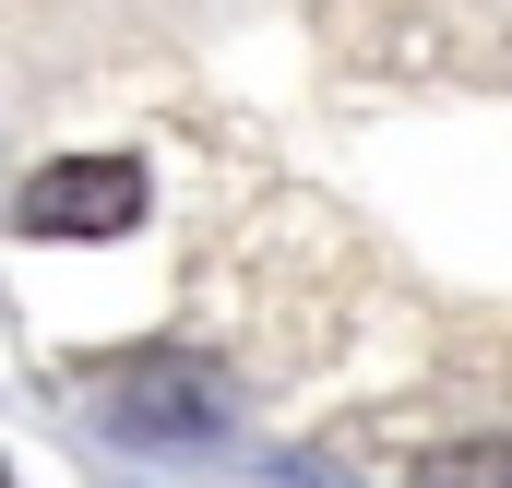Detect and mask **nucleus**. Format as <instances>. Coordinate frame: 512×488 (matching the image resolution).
<instances>
[{
	"label": "nucleus",
	"instance_id": "obj_1",
	"mask_svg": "<svg viewBox=\"0 0 512 488\" xmlns=\"http://www.w3.org/2000/svg\"><path fill=\"white\" fill-rule=\"evenodd\" d=\"M131 215H143V167H131V155H60V167H36L24 203H12L24 239H120Z\"/></svg>",
	"mask_w": 512,
	"mask_h": 488
},
{
	"label": "nucleus",
	"instance_id": "obj_2",
	"mask_svg": "<svg viewBox=\"0 0 512 488\" xmlns=\"http://www.w3.org/2000/svg\"><path fill=\"white\" fill-rule=\"evenodd\" d=\"M108 429H131V441H215L227 429V381L203 358H131L120 393H108Z\"/></svg>",
	"mask_w": 512,
	"mask_h": 488
},
{
	"label": "nucleus",
	"instance_id": "obj_3",
	"mask_svg": "<svg viewBox=\"0 0 512 488\" xmlns=\"http://www.w3.org/2000/svg\"><path fill=\"white\" fill-rule=\"evenodd\" d=\"M405 488H512V441H441V453H417Z\"/></svg>",
	"mask_w": 512,
	"mask_h": 488
}]
</instances>
